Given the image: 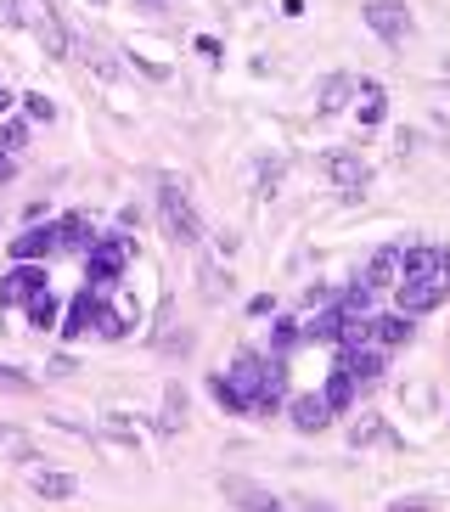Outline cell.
<instances>
[{
    "instance_id": "5b68a950",
    "label": "cell",
    "mask_w": 450,
    "mask_h": 512,
    "mask_svg": "<svg viewBox=\"0 0 450 512\" xmlns=\"http://www.w3.org/2000/svg\"><path fill=\"white\" fill-rule=\"evenodd\" d=\"M366 23H372V34L389 40V46H400L405 34H411V12H405L400 0H372V6H366Z\"/></svg>"
},
{
    "instance_id": "7c38bea8",
    "label": "cell",
    "mask_w": 450,
    "mask_h": 512,
    "mask_svg": "<svg viewBox=\"0 0 450 512\" xmlns=\"http://www.w3.org/2000/svg\"><path fill=\"white\" fill-rule=\"evenodd\" d=\"M287 417H293V428H299V434H321V428L332 422V406L321 400V394H304V400H293V406H287Z\"/></svg>"
},
{
    "instance_id": "277c9868",
    "label": "cell",
    "mask_w": 450,
    "mask_h": 512,
    "mask_svg": "<svg viewBox=\"0 0 450 512\" xmlns=\"http://www.w3.org/2000/svg\"><path fill=\"white\" fill-rule=\"evenodd\" d=\"M220 496L242 512H282V496H276V490H265V484H254V479H237V473L220 479Z\"/></svg>"
},
{
    "instance_id": "6da1fadb",
    "label": "cell",
    "mask_w": 450,
    "mask_h": 512,
    "mask_svg": "<svg viewBox=\"0 0 450 512\" xmlns=\"http://www.w3.org/2000/svg\"><path fill=\"white\" fill-rule=\"evenodd\" d=\"M445 299H450V248L434 271L400 276V316H428V310H439Z\"/></svg>"
},
{
    "instance_id": "5bb4252c",
    "label": "cell",
    "mask_w": 450,
    "mask_h": 512,
    "mask_svg": "<svg viewBox=\"0 0 450 512\" xmlns=\"http://www.w3.org/2000/svg\"><path fill=\"white\" fill-rule=\"evenodd\" d=\"M372 344H377V349L411 344V316H372Z\"/></svg>"
},
{
    "instance_id": "603a6c76",
    "label": "cell",
    "mask_w": 450,
    "mask_h": 512,
    "mask_svg": "<svg viewBox=\"0 0 450 512\" xmlns=\"http://www.w3.org/2000/svg\"><path fill=\"white\" fill-rule=\"evenodd\" d=\"M102 434H107V439H124V445H135V422L124 417V411H107V417H102Z\"/></svg>"
},
{
    "instance_id": "44dd1931",
    "label": "cell",
    "mask_w": 450,
    "mask_h": 512,
    "mask_svg": "<svg viewBox=\"0 0 450 512\" xmlns=\"http://www.w3.org/2000/svg\"><path fill=\"white\" fill-rule=\"evenodd\" d=\"M355 394H360V383L349 372H332V383L321 389V400H327L332 411H344V406H355Z\"/></svg>"
},
{
    "instance_id": "7a4b0ae2",
    "label": "cell",
    "mask_w": 450,
    "mask_h": 512,
    "mask_svg": "<svg viewBox=\"0 0 450 512\" xmlns=\"http://www.w3.org/2000/svg\"><path fill=\"white\" fill-rule=\"evenodd\" d=\"M158 214H164V231L175 242H203V220H197V209H192V197H186V181H175V175H164L158 181Z\"/></svg>"
},
{
    "instance_id": "4fadbf2b",
    "label": "cell",
    "mask_w": 450,
    "mask_h": 512,
    "mask_svg": "<svg viewBox=\"0 0 450 512\" xmlns=\"http://www.w3.org/2000/svg\"><path fill=\"white\" fill-rule=\"evenodd\" d=\"M338 372H349L355 377V383H372L377 372H383V349H344V355H338Z\"/></svg>"
},
{
    "instance_id": "3957f363",
    "label": "cell",
    "mask_w": 450,
    "mask_h": 512,
    "mask_svg": "<svg viewBox=\"0 0 450 512\" xmlns=\"http://www.w3.org/2000/svg\"><path fill=\"white\" fill-rule=\"evenodd\" d=\"M124 265H130V242H124V237H96V248L85 254V271H90V282H96V287L119 282Z\"/></svg>"
},
{
    "instance_id": "9a60e30c",
    "label": "cell",
    "mask_w": 450,
    "mask_h": 512,
    "mask_svg": "<svg viewBox=\"0 0 450 512\" xmlns=\"http://www.w3.org/2000/svg\"><path fill=\"white\" fill-rule=\"evenodd\" d=\"M349 96H355V79H349V74H332L327 85H321V96H315V113H344Z\"/></svg>"
},
{
    "instance_id": "7402d4cb",
    "label": "cell",
    "mask_w": 450,
    "mask_h": 512,
    "mask_svg": "<svg viewBox=\"0 0 450 512\" xmlns=\"http://www.w3.org/2000/svg\"><path fill=\"white\" fill-rule=\"evenodd\" d=\"M23 310H29V321H34L40 332H45V327H57V299H51V293H34Z\"/></svg>"
},
{
    "instance_id": "8fae6325",
    "label": "cell",
    "mask_w": 450,
    "mask_h": 512,
    "mask_svg": "<svg viewBox=\"0 0 450 512\" xmlns=\"http://www.w3.org/2000/svg\"><path fill=\"white\" fill-rule=\"evenodd\" d=\"M400 254H405V248H377V254H372V265H366V287H372V293H383V287H400V276H405Z\"/></svg>"
},
{
    "instance_id": "9c48e42d",
    "label": "cell",
    "mask_w": 450,
    "mask_h": 512,
    "mask_svg": "<svg viewBox=\"0 0 450 512\" xmlns=\"http://www.w3.org/2000/svg\"><path fill=\"white\" fill-rule=\"evenodd\" d=\"M349 445H355V451H372V445H383V451H400V434H394L383 417H360L355 428H349Z\"/></svg>"
},
{
    "instance_id": "ac0fdd59",
    "label": "cell",
    "mask_w": 450,
    "mask_h": 512,
    "mask_svg": "<svg viewBox=\"0 0 450 512\" xmlns=\"http://www.w3.org/2000/svg\"><path fill=\"white\" fill-rule=\"evenodd\" d=\"M34 490H40L45 501H68L79 484H74V473H51V467H40V473H34Z\"/></svg>"
},
{
    "instance_id": "4316f807",
    "label": "cell",
    "mask_w": 450,
    "mask_h": 512,
    "mask_svg": "<svg viewBox=\"0 0 450 512\" xmlns=\"http://www.w3.org/2000/svg\"><path fill=\"white\" fill-rule=\"evenodd\" d=\"M389 512H439V507H434V501H428V496H411V501H394Z\"/></svg>"
},
{
    "instance_id": "ba28073f",
    "label": "cell",
    "mask_w": 450,
    "mask_h": 512,
    "mask_svg": "<svg viewBox=\"0 0 450 512\" xmlns=\"http://www.w3.org/2000/svg\"><path fill=\"white\" fill-rule=\"evenodd\" d=\"M29 17H34V34H40L45 57H68V29H62V17L51 12V0H29Z\"/></svg>"
},
{
    "instance_id": "52a82bcc",
    "label": "cell",
    "mask_w": 450,
    "mask_h": 512,
    "mask_svg": "<svg viewBox=\"0 0 450 512\" xmlns=\"http://www.w3.org/2000/svg\"><path fill=\"white\" fill-rule=\"evenodd\" d=\"M321 175H327L332 186H344V192H360V186H366V158L349 152V147H338V152L321 158Z\"/></svg>"
},
{
    "instance_id": "2e32d148",
    "label": "cell",
    "mask_w": 450,
    "mask_h": 512,
    "mask_svg": "<svg viewBox=\"0 0 450 512\" xmlns=\"http://www.w3.org/2000/svg\"><path fill=\"white\" fill-rule=\"evenodd\" d=\"M57 248H68V254H90V248H96V231H90L79 214H68V220L57 226Z\"/></svg>"
},
{
    "instance_id": "e0dca14e",
    "label": "cell",
    "mask_w": 450,
    "mask_h": 512,
    "mask_svg": "<svg viewBox=\"0 0 450 512\" xmlns=\"http://www.w3.org/2000/svg\"><path fill=\"white\" fill-rule=\"evenodd\" d=\"M355 96H360V124H383V113H389V96H383V85H372V79H366V85H355Z\"/></svg>"
},
{
    "instance_id": "f1b7e54d",
    "label": "cell",
    "mask_w": 450,
    "mask_h": 512,
    "mask_svg": "<svg viewBox=\"0 0 450 512\" xmlns=\"http://www.w3.org/2000/svg\"><path fill=\"white\" fill-rule=\"evenodd\" d=\"M135 6H147V12H164V6H175V0H135Z\"/></svg>"
},
{
    "instance_id": "8992f818",
    "label": "cell",
    "mask_w": 450,
    "mask_h": 512,
    "mask_svg": "<svg viewBox=\"0 0 450 512\" xmlns=\"http://www.w3.org/2000/svg\"><path fill=\"white\" fill-rule=\"evenodd\" d=\"M34 293H45V271L40 265H17V271L0 282V310H23Z\"/></svg>"
},
{
    "instance_id": "f546056e",
    "label": "cell",
    "mask_w": 450,
    "mask_h": 512,
    "mask_svg": "<svg viewBox=\"0 0 450 512\" xmlns=\"http://www.w3.org/2000/svg\"><path fill=\"white\" fill-rule=\"evenodd\" d=\"M6 102H12V96H6V91H0V107H6Z\"/></svg>"
},
{
    "instance_id": "d6986e66",
    "label": "cell",
    "mask_w": 450,
    "mask_h": 512,
    "mask_svg": "<svg viewBox=\"0 0 450 512\" xmlns=\"http://www.w3.org/2000/svg\"><path fill=\"white\" fill-rule=\"evenodd\" d=\"M96 321H102V304H96V293L85 287V293L74 299V316H68V338H79V332H90Z\"/></svg>"
},
{
    "instance_id": "cb8c5ba5",
    "label": "cell",
    "mask_w": 450,
    "mask_h": 512,
    "mask_svg": "<svg viewBox=\"0 0 450 512\" xmlns=\"http://www.w3.org/2000/svg\"><path fill=\"white\" fill-rule=\"evenodd\" d=\"M23 107H29V119H45V124L57 119V107L45 102V96H40V91H29V96H23Z\"/></svg>"
},
{
    "instance_id": "484cf974",
    "label": "cell",
    "mask_w": 450,
    "mask_h": 512,
    "mask_svg": "<svg viewBox=\"0 0 450 512\" xmlns=\"http://www.w3.org/2000/svg\"><path fill=\"white\" fill-rule=\"evenodd\" d=\"M276 181H282V164H259V192H276Z\"/></svg>"
},
{
    "instance_id": "d4e9b609",
    "label": "cell",
    "mask_w": 450,
    "mask_h": 512,
    "mask_svg": "<svg viewBox=\"0 0 450 512\" xmlns=\"http://www.w3.org/2000/svg\"><path fill=\"white\" fill-rule=\"evenodd\" d=\"M23 136H29L23 124H0V152H17V147H23Z\"/></svg>"
},
{
    "instance_id": "ffe728a7",
    "label": "cell",
    "mask_w": 450,
    "mask_h": 512,
    "mask_svg": "<svg viewBox=\"0 0 450 512\" xmlns=\"http://www.w3.org/2000/svg\"><path fill=\"white\" fill-rule=\"evenodd\" d=\"M186 428V394H180V383H169L164 389V417H158V434H180Z\"/></svg>"
},
{
    "instance_id": "30bf717a",
    "label": "cell",
    "mask_w": 450,
    "mask_h": 512,
    "mask_svg": "<svg viewBox=\"0 0 450 512\" xmlns=\"http://www.w3.org/2000/svg\"><path fill=\"white\" fill-rule=\"evenodd\" d=\"M45 254H57V226H34V231H23V237H12L17 265H34V259H45Z\"/></svg>"
},
{
    "instance_id": "83f0119b",
    "label": "cell",
    "mask_w": 450,
    "mask_h": 512,
    "mask_svg": "<svg viewBox=\"0 0 450 512\" xmlns=\"http://www.w3.org/2000/svg\"><path fill=\"white\" fill-rule=\"evenodd\" d=\"M0 181H12V152H0Z\"/></svg>"
},
{
    "instance_id": "4dcf8cb0",
    "label": "cell",
    "mask_w": 450,
    "mask_h": 512,
    "mask_svg": "<svg viewBox=\"0 0 450 512\" xmlns=\"http://www.w3.org/2000/svg\"><path fill=\"white\" fill-rule=\"evenodd\" d=\"M90 6H107V0H90Z\"/></svg>"
}]
</instances>
